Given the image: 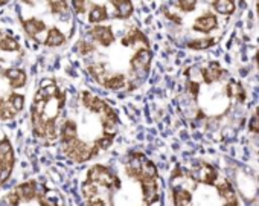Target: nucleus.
Wrapping results in <instances>:
<instances>
[{"label": "nucleus", "instance_id": "5", "mask_svg": "<svg viewBox=\"0 0 259 206\" xmlns=\"http://www.w3.org/2000/svg\"><path fill=\"white\" fill-rule=\"evenodd\" d=\"M16 163V157H14V150L11 142L4 138L0 139V168H10L13 170Z\"/></svg>", "mask_w": 259, "mask_h": 206}, {"label": "nucleus", "instance_id": "17", "mask_svg": "<svg viewBox=\"0 0 259 206\" xmlns=\"http://www.w3.org/2000/svg\"><path fill=\"white\" fill-rule=\"evenodd\" d=\"M111 7L116 8L114 17L117 19H128L133 14V5L130 2H111Z\"/></svg>", "mask_w": 259, "mask_h": 206}, {"label": "nucleus", "instance_id": "28", "mask_svg": "<svg viewBox=\"0 0 259 206\" xmlns=\"http://www.w3.org/2000/svg\"><path fill=\"white\" fill-rule=\"evenodd\" d=\"M87 206H105V201L102 198L98 197H93V198H89L87 200Z\"/></svg>", "mask_w": 259, "mask_h": 206}, {"label": "nucleus", "instance_id": "32", "mask_svg": "<svg viewBox=\"0 0 259 206\" xmlns=\"http://www.w3.org/2000/svg\"><path fill=\"white\" fill-rule=\"evenodd\" d=\"M257 14H259V2H257Z\"/></svg>", "mask_w": 259, "mask_h": 206}, {"label": "nucleus", "instance_id": "25", "mask_svg": "<svg viewBox=\"0 0 259 206\" xmlns=\"http://www.w3.org/2000/svg\"><path fill=\"white\" fill-rule=\"evenodd\" d=\"M177 7L185 11V13H189V11H194V8L197 7V2H194V0H183V2H179Z\"/></svg>", "mask_w": 259, "mask_h": 206}, {"label": "nucleus", "instance_id": "30", "mask_svg": "<svg viewBox=\"0 0 259 206\" xmlns=\"http://www.w3.org/2000/svg\"><path fill=\"white\" fill-rule=\"evenodd\" d=\"M256 63H257V67H259V51H257V54H256Z\"/></svg>", "mask_w": 259, "mask_h": 206}, {"label": "nucleus", "instance_id": "7", "mask_svg": "<svg viewBox=\"0 0 259 206\" xmlns=\"http://www.w3.org/2000/svg\"><path fill=\"white\" fill-rule=\"evenodd\" d=\"M4 76L10 81V86L13 89H22L28 81V75L22 69H7L4 70Z\"/></svg>", "mask_w": 259, "mask_h": 206}, {"label": "nucleus", "instance_id": "10", "mask_svg": "<svg viewBox=\"0 0 259 206\" xmlns=\"http://www.w3.org/2000/svg\"><path fill=\"white\" fill-rule=\"evenodd\" d=\"M60 139L61 144H69L75 139H78V129H76V122L72 119H67L63 122L61 130H60Z\"/></svg>", "mask_w": 259, "mask_h": 206}, {"label": "nucleus", "instance_id": "29", "mask_svg": "<svg viewBox=\"0 0 259 206\" xmlns=\"http://www.w3.org/2000/svg\"><path fill=\"white\" fill-rule=\"evenodd\" d=\"M188 90L192 93V96L195 98L197 95H198V83H194V81H191V83H188Z\"/></svg>", "mask_w": 259, "mask_h": 206}, {"label": "nucleus", "instance_id": "11", "mask_svg": "<svg viewBox=\"0 0 259 206\" xmlns=\"http://www.w3.org/2000/svg\"><path fill=\"white\" fill-rule=\"evenodd\" d=\"M217 189H218L220 195L223 197L226 206H238V197H236V194H235V191L229 182L223 180L221 183L217 185Z\"/></svg>", "mask_w": 259, "mask_h": 206}, {"label": "nucleus", "instance_id": "20", "mask_svg": "<svg viewBox=\"0 0 259 206\" xmlns=\"http://www.w3.org/2000/svg\"><path fill=\"white\" fill-rule=\"evenodd\" d=\"M226 92H227V95H229V96L236 98L239 102H244V101H245V92H244L242 86H241V84H238V83H235V81H230V83L227 84Z\"/></svg>", "mask_w": 259, "mask_h": 206}, {"label": "nucleus", "instance_id": "14", "mask_svg": "<svg viewBox=\"0 0 259 206\" xmlns=\"http://www.w3.org/2000/svg\"><path fill=\"white\" fill-rule=\"evenodd\" d=\"M64 43H66V35L57 26L51 28L48 32V37L45 40V45L48 48H58V46H63Z\"/></svg>", "mask_w": 259, "mask_h": 206}, {"label": "nucleus", "instance_id": "24", "mask_svg": "<svg viewBox=\"0 0 259 206\" xmlns=\"http://www.w3.org/2000/svg\"><path fill=\"white\" fill-rule=\"evenodd\" d=\"M95 49H96L95 45L90 43V42H87V40H81V42L76 45V51H78L81 55H89V54H92Z\"/></svg>", "mask_w": 259, "mask_h": 206}, {"label": "nucleus", "instance_id": "27", "mask_svg": "<svg viewBox=\"0 0 259 206\" xmlns=\"http://www.w3.org/2000/svg\"><path fill=\"white\" fill-rule=\"evenodd\" d=\"M87 7H89V4H87V2H75V4H73V8L76 10V13H78V14L85 13V11H87Z\"/></svg>", "mask_w": 259, "mask_h": 206}, {"label": "nucleus", "instance_id": "2", "mask_svg": "<svg viewBox=\"0 0 259 206\" xmlns=\"http://www.w3.org/2000/svg\"><path fill=\"white\" fill-rule=\"evenodd\" d=\"M151 51L150 48H139L133 58H132V70L135 73H148L150 70V63H151Z\"/></svg>", "mask_w": 259, "mask_h": 206}, {"label": "nucleus", "instance_id": "21", "mask_svg": "<svg viewBox=\"0 0 259 206\" xmlns=\"http://www.w3.org/2000/svg\"><path fill=\"white\" fill-rule=\"evenodd\" d=\"M0 51H5V52H16L20 51V45L17 40H14V37L11 35H4L0 38Z\"/></svg>", "mask_w": 259, "mask_h": 206}, {"label": "nucleus", "instance_id": "16", "mask_svg": "<svg viewBox=\"0 0 259 206\" xmlns=\"http://www.w3.org/2000/svg\"><path fill=\"white\" fill-rule=\"evenodd\" d=\"M172 198H174V206H192L191 192L183 188H176L172 192Z\"/></svg>", "mask_w": 259, "mask_h": 206}, {"label": "nucleus", "instance_id": "23", "mask_svg": "<svg viewBox=\"0 0 259 206\" xmlns=\"http://www.w3.org/2000/svg\"><path fill=\"white\" fill-rule=\"evenodd\" d=\"M212 45H215V38H200V40H194L191 42L188 46L194 51H203V49H207L210 48Z\"/></svg>", "mask_w": 259, "mask_h": 206}, {"label": "nucleus", "instance_id": "9", "mask_svg": "<svg viewBox=\"0 0 259 206\" xmlns=\"http://www.w3.org/2000/svg\"><path fill=\"white\" fill-rule=\"evenodd\" d=\"M218 26V20L213 14H204L201 17H198L194 23V29L203 34H207L210 31H213Z\"/></svg>", "mask_w": 259, "mask_h": 206}, {"label": "nucleus", "instance_id": "19", "mask_svg": "<svg viewBox=\"0 0 259 206\" xmlns=\"http://www.w3.org/2000/svg\"><path fill=\"white\" fill-rule=\"evenodd\" d=\"M212 7L223 16H232L235 13V2L232 0H217L212 2Z\"/></svg>", "mask_w": 259, "mask_h": 206}, {"label": "nucleus", "instance_id": "1", "mask_svg": "<svg viewBox=\"0 0 259 206\" xmlns=\"http://www.w3.org/2000/svg\"><path fill=\"white\" fill-rule=\"evenodd\" d=\"M85 182H90L93 185H96L98 188L102 186V188H107V189H111L113 186L119 188L120 183H119V179L113 176V173L104 167V165H95L89 170L87 173V180Z\"/></svg>", "mask_w": 259, "mask_h": 206}, {"label": "nucleus", "instance_id": "18", "mask_svg": "<svg viewBox=\"0 0 259 206\" xmlns=\"http://www.w3.org/2000/svg\"><path fill=\"white\" fill-rule=\"evenodd\" d=\"M7 104L10 106V109L17 115L23 110L25 107V96L20 93H11L10 98L7 99Z\"/></svg>", "mask_w": 259, "mask_h": 206}, {"label": "nucleus", "instance_id": "3", "mask_svg": "<svg viewBox=\"0 0 259 206\" xmlns=\"http://www.w3.org/2000/svg\"><path fill=\"white\" fill-rule=\"evenodd\" d=\"M89 34H90L92 38H93L95 42H98L99 46H102V48H108V46L113 45V42H114V35H113L111 26L98 25V26L92 28Z\"/></svg>", "mask_w": 259, "mask_h": 206}, {"label": "nucleus", "instance_id": "4", "mask_svg": "<svg viewBox=\"0 0 259 206\" xmlns=\"http://www.w3.org/2000/svg\"><path fill=\"white\" fill-rule=\"evenodd\" d=\"M191 177L197 182H201V183H207V185H213L217 177H218V173L213 167H210L209 163H201L197 170H194L191 173Z\"/></svg>", "mask_w": 259, "mask_h": 206}, {"label": "nucleus", "instance_id": "33", "mask_svg": "<svg viewBox=\"0 0 259 206\" xmlns=\"http://www.w3.org/2000/svg\"><path fill=\"white\" fill-rule=\"evenodd\" d=\"M2 5H4V4H2V2H0V7H2Z\"/></svg>", "mask_w": 259, "mask_h": 206}, {"label": "nucleus", "instance_id": "15", "mask_svg": "<svg viewBox=\"0 0 259 206\" xmlns=\"http://www.w3.org/2000/svg\"><path fill=\"white\" fill-rule=\"evenodd\" d=\"M126 84V79H125V75L123 73H114V75H108L107 79L104 81V87L110 89V90H120L123 89Z\"/></svg>", "mask_w": 259, "mask_h": 206}, {"label": "nucleus", "instance_id": "6", "mask_svg": "<svg viewBox=\"0 0 259 206\" xmlns=\"http://www.w3.org/2000/svg\"><path fill=\"white\" fill-rule=\"evenodd\" d=\"M14 192L19 195V198L22 201H31L34 198L38 197V186L35 180H29V182H23L19 186L14 188Z\"/></svg>", "mask_w": 259, "mask_h": 206}, {"label": "nucleus", "instance_id": "13", "mask_svg": "<svg viewBox=\"0 0 259 206\" xmlns=\"http://www.w3.org/2000/svg\"><path fill=\"white\" fill-rule=\"evenodd\" d=\"M23 29H25L26 35H29L31 38H34L38 34H41V32L46 31V25H45V22H41L38 19H29V20H25L23 22Z\"/></svg>", "mask_w": 259, "mask_h": 206}, {"label": "nucleus", "instance_id": "8", "mask_svg": "<svg viewBox=\"0 0 259 206\" xmlns=\"http://www.w3.org/2000/svg\"><path fill=\"white\" fill-rule=\"evenodd\" d=\"M90 5H92V8L89 11V23L90 25L98 26L102 22L110 19V14H108L107 8L102 4H90Z\"/></svg>", "mask_w": 259, "mask_h": 206}, {"label": "nucleus", "instance_id": "12", "mask_svg": "<svg viewBox=\"0 0 259 206\" xmlns=\"http://www.w3.org/2000/svg\"><path fill=\"white\" fill-rule=\"evenodd\" d=\"M223 73H224V70L221 69V66H220L217 61H212V63H209V66L201 72V76H203V79H204L206 84H212V83L218 81V79L223 76Z\"/></svg>", "mask_w": 259, "mask_h": 206}, {"label": "nucleus", "instance_id": "31", "mask_svg": "<svg viewBox=\"0 0 259 206\" xmlns=\"http://www.w3.org/2000/svg\"><path fill=\"white\" fill-rule=\"evenodd\" d=\"M4 37V34H2V31H0V38H2Z\"/></svg>", "mask_w": 259, "mask_h": 206}, {"label": "nucleus", "instance_id": "22", "mask_svg": "<svg viewBox=\"0 0 259 206\" xmlns=\"http://www.w3.org/2000/svg\"><path fill=\"white\" fill-rule=\"evenodd\" d=\"M14 118H16V113L10 109L7 101L0 96V121H11Z\"/></svg>", "mask_w": 259, "mask_h": 206}, {"label": "nucleus", "instance_id": "26", "mask_svg": "<svg viewBox=\"0 0 259 206\" xmlns=\"http://www.w3.org/2000/svg\"><path fill=\"white\" fill-rule=\"evenodd\" d=\"M250 132L259 135V109H256V112H254V115H253V118L250 121Z\"/></svg>", "mask_w": 259, "mask_h": 206}]
</instances>
